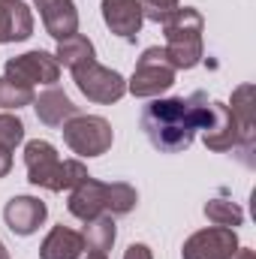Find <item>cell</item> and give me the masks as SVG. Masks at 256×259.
I'll return each mask as SVG.
<instances>
[{
    "instance_id": "cell-19",
    "label": "cell",
    "mask_w": 256,
    "mask_h": 259,
    "mask_svg": "<svg viewBox=\"0 0 256 259\" xmlns=\"http://www.w3.org/2000/svg\"><path fill=\"white\" fill-rule=\"evenodd\" d=\"M55 58H58V64L66 66V69H78V66H84V64L94 61V42H91L88 36H81V33H72V36H66V39L58 42Z\"/></svg>"
},
{
    "instance_id": "cell-7",
    "label": "cell",
    "mask_w": 256,
    "mask_h": 259,
    "mask_svg": "<svg viewBox=\"0 0 256 259\" xmlns=\"http://www.w3.org/2000/svg\"><path fill=\"white\" fill-rule=\"evenodd\" d=\"M6 78L18 81V84H58L61 78V64L55 55L36 49V52H27V55H18V58H9L6 69H3Z\"/></svg>"
},
{
    "instance_id": "cell-4",
    "label": "cell",
    "mask_w": 256,
    "mask_h": 259,
    "mask_svg": "<svg viewBox=\"0 0 256 259\" xmlns=\"http://www.w3.org/2000/svg\"><path fill=\"white\" fill-rule=\"evenodd\" d=\"M61 133H64V142L69 145V151L78 157H100L115 142L112 124L100 115H75L64 124Z\"/></svg>"
},
{
    "instance_id": "cell-18",
    "label": "cell",
    "mask_w": 256,
    "mask_h": 259,
    "mask_svg": "<svg viewBox=\"0 0 256 259\" xmlns=\"http://www.w3.org/2000/svg\"><path fill=\"white\" fill-rule=\"evenodd\" d=\"M115 238H118V229H115V217L112 214H100V217L88 220V226L81 232L88 256H106L112 250Z\"/></svg>"
},
{
    "instance_id": "cell-1",
    "label": "cell",
    "mask_w": 256,
    "mask_h": 259,
    "mask_svg": "<svg viewBox=\"0 0 256 259\" xmlns=\"http://www.w3.org/2000/svg\"><path fill=\"white\" fill-rule=\"evenodd\" d=\"M211 118V100L208 94L196 91L193 97H169L154 100L142 109V130L148 142L163 154H181L187 151L199 130L208 127Z\"/></svg>"
},
{
    "instance_id": "cell-28",
    "label": "cell",
    "mask_w": 256,
    "mask_h": 259,
    "mask_svg": "<svg viewBox=\"0 0 256 259\" xmlns=\"http://www.w3.org/2000/svg\"><path fill=\"white\" fill-rule=\"evenodd\" d=\"M0 259H9V250H6V244L0 241Z\"/></svg>"
},
{
    "instance_id": "cell-23",
    "label": "cell",
    "mask_w": 256,
    "mask_h": 259,
    "mask_svg": "<svg viewBox=\"0 0 256 259\" xmlns=\"http://www.w3.org/2000/svg\"><path fill=\"white\" fill-rule=\"evenodd\" d=\"M24 142V124L15 118V115H0V148H6V151H12L15 145H21Z\"/></svg>"
},
{
    "instance_id": "cell-10",
    "label": "cell",
    "mask_w": 256,
    "mask_h": 259,
    "mask_svg": "<svg viewBox=\"0 0 256 259\" xmlns=\"http://www.w3.org/2000/svg\"><path fill=\"white\" fill-rule=\"evenodd\" d=\"M49 217V208L36 196H12L3 208V220L15 235H33Z\"/></svg>"
},
{
    "instance_id": "cell-12",
    "label": "cell",
    "mask_w": 256,
    "mask_h": 259,
    "mask_svg": "<svg viewBox=\"0 0 256 259\" xmlns=\"http://www.w3.org/2000/svg\"><path fill=\"white\" fill-rule=\"evenodd\" d=\"M232 118H235V127H238V151L244 154V160L250 163V154H253L256 145V121H253V84H238L232 91V106H229Z\"/></svg>"
},
{
    "instance_id": "cell-3",
    "label": "cell",
    "mask_w": 256,
    "mask_h": 259,
    "mask_svg": "<svg viewBox=\"0 0 256 259\" xmlns=\"http://www.w3.org/2000/svg\"><path fill=\"white\" fill-rule=\"evenodd\" d=\"M202 30L205 18L193 6H178L163 18V33H166V61L172 69H193L199 66L205 49H202Z\"/></svg>"
},
{
    "instance_id": "cell-13",
    "label": "cell",
    "mask_w": 256,
    "mask_h": 259,
    "mask_svg": "<svg viewBox=\"0 0 256 259\" xmlns=\"http://www.w3.org/2000/svg\"><path fill=\"white\" fill-rule=\"evenodd\" d=\"M33 6L39 9V18L49 30V36H55L58 42L78 33V12L72 0H33Z\"/></svg>"
},
{
    "instance_id": "cell-14",
    "label": "cell",
    "mask_w": 256,
    "mask_h": 259,
    "mask_svg": "<svg viewBox=\"0 0 256 259\" xmlns=\"http://www.w3.org/2000/svg\"><path fill=\"white\" fill-rule=\"evenodd\" d=\"M66 208H69L72 217H78L84 223L94 220V217H100V214H106V184L88 175L78 187H72Z\"/></svg>"
},
{
    "instance_id": "cell-24",
    "label": "cell",
    "mask_w": 256,
    "mask_h": 259,
    "mask_svg": "<svg viewBox=\"0 0 256 259\" xmlns=\"http://www.w3.org/2000/svg\"><path fill=\"white\" fill-rule=\"evenodd\" d=\"M139 3H142V15L157 24H163V18L172 9H178V0H139Z\"/></svg>"
},
{
    "instance_id": "cell-11",
    "label": "cell",
    "mask_w": 256,
    "mask_h": 259,
    "mask_svg": "<svg viewBox=\"0 0 256 259\" xmlns=\"http://www.w3.org/2000/svg\"><path fill=\"white\" fill-rule=\"evenodd\" d=\"M100 9H103L106 27H109L115 36H121V39H127V42H133V39L139 36V30H142V24H145L142 3H139V0H103Z\"/></svg>"
},
{
    "instance_id": "cell-21",
    "label": "cell",
    "mask_w": 256,
    "mask_h": 259,
    "mask_svg": "<svg viewBox=\"0 0 256 259\" xmlns=\"http://www.w3.org/2000/svg\"><path fill=\"white\" fill-rule=\"evenodd\" d=\"M139 202V193L124 184V181H115V184H106V214L112 217H121V214H130Z\"/></svg>"
},
{
    "instance_id": "cell-2",
    "label": "cell",
    "mask_w": 256,
    "mask_h": 259,
    "mask_svg": "<svg viewBox=\"0 0 256 259\" xmlns=\"http://www.w3.org/2000/svg\"><path fill=\"white\" fill-rule=\"evenodd\" d=\"M24 166H27V181L52 193L72 190L88 178V169L81 160H61L55 145L46 139H33L24 145Z\"/></svg>"
},
{
    "instance_id": "cell-16",
    "label": "cell",
    "mask_w": 256,
    "mask_h": 259,
    "mask_svg": "<svg viewBox=\"0 0 256 259\" xmlns=\"http://www.w3.org/2000/svg\"><path fill=\"white\" fill-rule=\"evenodd\" d=\"M33 109H36V118L46 124V127H64L69 118H75V115H81L78 112V106L66 97L61 88H49V91H42L39 97H33Z\"/></svg>"
},
{
    "instance_id": "cell-29",
    "label": "cell",
    "mask_w": 256,
    "mask_h": 259,
    "mask_svg": "<svg viewBox=\"0 0 256 259\" xmlns=\"http://www.w3.org/2000/svg\"><path fill=\"white\" fill-rule=\"evenodd\" d=\"M88 259H106V256H88Z\"/></svg>"
},
{
    "instance_id": "cell-9",
    "label": "cell",
    "mask_w": 256,
    "mask_h": 259,
    "mask_svg": "<svg viewBox=\"0 0 256 259\" xmlns=\"http://www.w3.org/2000/svg\"><path fill=\"white\" fill-rule=\"evenodd\" d=\"M202 142L208 151H217V154L238 151V127L226 103L211 100V118H208V127L202 130Z\"/></svg>"
},
{
    "instance_id": "cell-27",
    "label": "cell",
    "mask_w": 256,
    "mask_h": 259,
    "mask_svg": "<svg viewBox=\"0 0 256 259\" xmlns=\"http://www.w3.org/2000/svg\"><path fill=\"white\" fill-rule=\"evenodd\" d=\"M232 259H256V253L250 250V247H238V250L232 253Z\"/></svg>"
},
{
    "instance_id": "cell-20",
    "label": "cell",
    "mask_w": 256,
    "mask_h": 259,
    "mask_svg": "<svg viewBox=\"0 0 256 259\" xmlns=\"http://www.w3.org/2000/svg\"><path fill=\"white\" fill-rule=\"evenodd\" d=\"M205 217H208L214 226H229V229H235V226H241L244 211H241V205H235L232 199L217 196V199H208V202H205Z\"/></svg>"
},
{
    "instance_id": "cell-8",
    "label": "cell",
    "mask_w": 256,
    "mask_h": 259,
    "mask_svg": "<svg viewBox=\"0 0 256 259\" xmlns=\"http://www.w3.org/2000/svg\"><path fill=\"white\" fill-rule=\"evenodd\" d=\"M238 250V235L229 226H208L193 232L181 247V259H232Z\"/></svg>"
},
{
    "instance_id": "cell-5",
    "label": "cell",
    "mask_w": 256,
    "mask_h": 259,
    "mask_svg": "<svg viewBox=\"0 0 256 259\" xmlns=\"http://www.w3.org/2000/svg\"><path fill=\"white\" fill-rule=\"evenodd\" d=\"M175 84V69L166 61V52L160 46L145 49L139 64L133 69V78L127 81V91L133 97H160Z\"/></svg>"
},
{
    "instance_id": "cell-17",
    "label": "cell",
    "mask_w": 256,
    "mask_h": 259,
    "mask_svg": "<svg viewBox=\"0 0 256 259\" xmlns=\"http://www.w3.org/2000/svg\"><path fill=\"white\" fill-rule=\"evenodd\" d=\"M81 253H84L81 232L69 226H55L39 244V259H78Z\"/></svg>"
},
{
    "instance_id": "cell-26",
    "label": "cell",
    "mask_w": 256,
    "mask_h": 259,
    "mask_svg": "<svg viewBox=\"0 0 256 259\" xmlns=\"http://www.w3.org/2000/svg\"><path fill=\"white\" fill-rule=\"evenodd\" d=\"M9 169H12V154L6 148H0V178H6Z\"/></svg>"
},
{
    "instance_id": "cell-25",
    "label": "cell",
    "mask_w": 256,
    "mask_h": 259,
    "mask_svg": "<svg viewBox=\"0 0 256 259\" xmlns=\"http://www.w3.org/2000/svg\"><path fill=\"white\" fill-rule=\"evenodd\" d=\"M124 259H154V253H151L148 244H130L124 250Z\"/></svg>"
},
{
    "instance_id": "cell-6",
    "label": "cell",
    "mask_w": 256,
    "mask_h": 259,
    "mask_svg": "<svg viewBox=\"0 0 256 259\" xmlns=\"http://www.w3.org/2000/svg\"><path fill=\"white\" fill-rule=\"evenodd\" d=\"M72 78H75V88L91 103H100V106H112V103H118L127 94L124 75L115 72V69H109V66H100L97 61L72 69Z\"/></svg>"
},
{
    "instance_id": "cell-15",
    "label": "cell",
    "mask_w": 256,
    "mask_h": 259,
    "mask_svg": "<svg viewBox=\"0 0 256 259\" xmlns=\"http://www.w3.org/2000/svg\"><path fill=\"white\" fill-rule=\"evenodd\" d=\"M33 33V12L21 0H0V42H24Z\"/></svg>"
},
{
    "instance_id": "cell-22",
    "label": "cell",
    "mask_w": 256,
    "mask_h": 259,
    "mask_svg": "<svg viewBox=\"0 0 256 259\" xmlns=\"http://www.w3.org/2000/svg\"><path fill=\"white\" fill-rule=\"evenodd\" d=\"M21 106H33V88L18 84L12 78H0V109H21Z\"/></svg>"
}]
</instances>
